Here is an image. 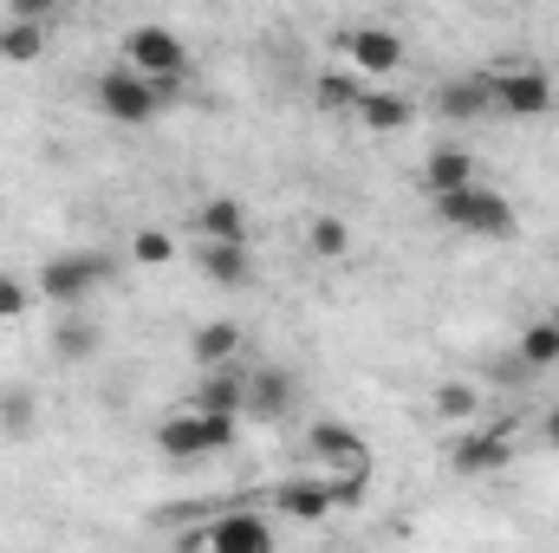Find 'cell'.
I'll return each mask as SVG.
<instances>
[{
	"label": "cell",
	"mask_w": 559,
	"mask_h": 553,
	"mask_svg": "<svg viewBox=\"0 0 559 553\" xmlns=\"http://www.w3.org/2000/svg\"><path fill=\"white\" fill-rule=\"evenodd\" d=\"M118 274V261L111 255H98V248H79V255H52L39 280H33V293L46 299V306H59V313H79L105 280Z\"/></svg>",
	"instance_id": "cell-1"
},
{
	"label": "cell",
	"mask_w": 559,
	"mask_h": 553,
	"mask_svg": "<svg viewBox=\"0 0 559 553\" xmlns=\"http://www.w3.org/2000/svg\"><path fill=\"white\" fill-rule=\"evenodd\" d=\"M436 215L449 222V228H462V235H488V242H508L514 235V202L501 196V189H488V183H468V189H455V196H442L436 202Z\"/></svg>",
	"instance_id": "cell-2"
},
{
	"label": "cell",
	"mask_w": 559,
	"mask_h": 553,
	"mask_svg": "<svg viewBox=\"0 0 559 553\" xmlns=\"http://www.w3.org/2000/svg\"><path fill=\"white\" fill-rule=\"evenodd\" d=\"M176 92H182V85H150L131 66H111V72L98 79V111H105L111 125H150Z\"/></svg>",
	"instance_id": "cell-3"
},
{
	"label": "cell",
	"mask_w": 559,
	"mask_h": 553,
	"mask_svg": "<svg viewBox=\"0 0 559 553\" xmlns=\"http://www.w3.org/2000/svg\"><path fill=\"white\" fill-rule=\"evenodd\" d=\"M235 443V416H202V411H176L156 423V449L169 462H195V456H215Z\"/></svg>",
	"instance_id": "cell-4"
},
{
	"label": "cell",
	"mask_w": 559,
	"mask_h": 553,
	"mask_svg": "<svg viewBox=\"0 0 559 553\" xmlns=\"http://www.w3.org/2000/svg\"><path fill=\"white\" fill-rule=\"evenodd\" d=\"M365 495V482H319V475H299V482H280L274 489V508L286 521H332L338 508H352Z\"/></svg>",
	"instance_id": "cell-5"
},
{
	"label": "cell",
	"mask_w": 559,
	"mask_h": 553,
	"mask_svg": "<svg viewBox=\"0 0 559 553\" xmlns=\"http://www.w3.org/2000/svg\"><path fill=\"white\" fill-rule=\"evenodd\" d=\"M124 66L150 79V85H182V66H189V52H182V39L169 33V26H131L124 33Z\"/></svg>",
	"instance_id": "cell-6"
},
{
	"label": "cell",
	"mask_w": 559,
	"mask_h": 553,
	"mask_svg": "<svg viewBox=\"0 0 559 553\" xmlns=\"http://www.w3.org/2000/svg\"><path fill=\"white\" fill-rule=\"evenodd\" d=\"M488 98L501 118H547L554 111V79L540 66H508V72H488Z\"/></svg>",
	"instance_id": "cell-7"
},
{
	"label": "cell",
	"mask_w": 559,
	"mask_h": 553,
	"mask_svg": "<svg viewBox=\"0 0 559 553\" xmlns=\"http://www.w3.org/2000/svg\"><path fill=\"white\" fill-rule=\"evenodd\" d=\"M202 548H209V553H274V521H267V515H254V508H235V515L209 521Z\"/></svg>",
	"instance_id": "cell-8"
},
{
	"label": "cell",
	"mask_w": 559,
	"mask_h": 553,
	"mask_svg": "<svg viewBox=\"0 0 559 553\" xmlns=\"http://www.w3.org/2000/svg\"><path fill=\"white\" fill-rule=\"evenodd\" d=\"M345 52H352V66H358L365 79H391V72L404 66V39H397L391 26H358V33H345Z\"/></svg>",
	"instance_id": "cell-9"
},
{
	"label": "cell",
	"mask_w": 559,
	"mask_h": 553,
	"mask_svg": "<svg viewBox=\"0 0 559 553\" xmlns=\"http://www.w3.org/2000/svg\"><path fill=\"white\" fill-rule=\"evenodd\" d=\"M306 449L319 456V462H332V469H345V482H365V469H371V456H365V443L345 430V423H312V436H306Z\"/></svg>",
	"instance_id": "cell-10"
},
{
	"label": "cell",
	"mask_w": 559,
	"mask_h": 553,
	"mask_svg": "<svg viewBox=\"0 0 559 553\" xmlns=\"http://www.w3.org/2000/svg\"><path fill=\"white\" fill-rule=\"evenodd\" d=\"M475 183V156L462 150V143H436L429 156H423V189L442 202V196H455V189H468Z\"/></svg>",
	"instance_id": "cell-11"
},
{
	"label": "cell",
	"mask_w": 559,
	"mask_h": 553,
	"mask_svg": "<svg viewBox=\"0 0 559 553\" xmlns=\"http://www.w3.org/2000/svg\"><path fill=\"white\" fill-rule=\"evenodd\" d=\"M293 398H299L293 372H280V365H261V372H248V416H261V423H280V416L293 411Z\"/></svg>",
	"instance_id": "cell-12"
},
{
	"label": "cell",
	"mask_w": 559,
	"mask_h": 553,
	"mask_svg": "<svg viewBox=\"0 0 559 553\" xmlns=\"http://www.w3.org/2000/svg\"><path fill=\"white\" fill-rule=\"evenodd\" d=\"M508 456H514V443H508V430H475V436H462L455 443V475H495V469H508Z\"/></svg>",
	"instance_id": "cell-13"
},
{
	"label": "cell",
	"mask_w": 559,
	"mask_h": 553,
	"mask_svg": "<svg viewBox=\"0 0 559 553\" xmlns=\"http://www.w3.org/2000/svg\"><path fill=\"white\" fill-rule=\"evenodd\" d=\"M195 411L202 416H248V372H235V365H222V372H209L202 378V391H195Z\"/></svg>",
	"instance_id": "cell-14"
},
{
	"label": "cell",
	"mask_w": 559,
	"mask_h": 553,
	"mask_svg": "<svg viewBox=\"0 0 559 553\" xmlns=\"http://www.w3.org/2000/svg\"><path fill=\"white\" fill-rule=\"evenodd\" d=\"M488 111H495V98H488V72H481V79H449V85H436V118L468 125V118H488Z\"/></svg>",
	"instance_id": "cell-15"
},
{
	"label": "cell",
	"mask_w": 559,
	"mask_h": 553,
	"mask_svg": "<svg viewBox=\"0 0 559 553\" xmlns=\"http://www.w3.org/2000/svg\"><path fill=\"white\" fill-rule=\"evenodd\" d=\"M195 268H202V280H215V286H248L254 280V255H248V242H202Z\"/></svg>",
	"instance_id": "cell-16"
},
{
	"label": "cell",
	"mask_w": 559,
	"mask_h": 553,
	"mask_svg": "<svg viewBox=\"0 0 559 553\" xmlns=\"http://www.w3.org/2000/svg\"><path fill=\"white\" fill-rule=\"evenodd\" d=\"M411 118H417V105H411L404 92H391V85H378V92L358 98V125H365V131H404Z\"/></svg>",
	"instance_id": "cell-17"
},
{
	"label": "cell",
	"mask_w": 559,
	"mask_h": 553,
	"mask_svg": "<svg viewBox=\"0 0 559 553\" xmlns=\"http://www.w3.org/2000/svg\"><path fill=\"white\" fill-rule=\"evenodd\" d=\"M46 52V26H39V13H13L7 26H0V66H33Z\"/></svg>",
	"instance_id": "cell-18"
},
{
	"label": "cell",
	"mask_w": 559,
	"mask_h": 553,
	"mask_svg": "<svg viewBox=\"0 0 559 553\" xmlns=\"http://www.w3.org/2000/svg\"><path fill=\"white\" fill-rule=\"evenodd\" d=\"M241 358V326L235 319H209L202 332H195V365L202 372H222V365H235Z\"/></svg>",
	"instance_id": "cell-19"
},
{
	"label": "cell",
	"mask_w": 559,
	"mask_h": 553,
	"mask_svg": "<svg viewBox=\"0 0 559 553\" xmlns=\"http://www.w3.org/2000/svg\"><path fill=\"white\" fill-rule=\"evenodd\" d=\"M98 345H105V339H98V326H92L85 313H66V319L52 326V352H59L66 365H85V358H98Z\"/></svg>",
	"instance_id": "cell-20"
},
{
	"label": "cell",
	"mask_w": 559,
	"mask_h": 553,
	"mask_svg": "<svg viewBox=\"0 0 559 553\" xmlns=\"http://www.w3.org/2000/svg\"><path fill=\"white\" fill-rule=\"evenodd\" d=\"M195 222H202V242H248V215H241V202H235V196L202 202V209H195Z\"/></svg>",
	"instance_id": "cell-21"
},
{
	"label": "cell",
	"mask_w": 559,
	"mask_h": 553,
	"mask_svg": "<svg viewBox=\"0 0 559 553\" xmlns=\"http://www.w3.org/2000/svg\"><path fill=\"white\" fill-rule=\"evenodd\" d=\"M514 358H521L527 372H547V365H559V319L527 326V332H521V345H514Z\"/></svg>",
	"instance_id": "cell-22"
},
{
	"label": "cell",
	"mask_w": 559,
	"mask_h": 553,
	"mask_svg": "<svg viewBox=\"0 0 559 553\" xmlns=\"http://www.w3.org/2000/svg\"><path fill=\"white\" fill-rule=\"evenodd\" d=\"M33 416H39V398H33L26 385H0V430H7V436H26Z\"/></svg>",
	"instance_id": "cell-23"
},
{
	"label": "cell",
	"mask_w": 559,
	"mask_h": 553,
	"mask_svg": "<svg viewBox=\"0 0 559 553\" xmlns=\"http://www.w3.org/2000/svg\"><path fill=\"white\" fill-rule=\"evenodd\" d=\"M312 98H319V111H358V98H365V85H358L352 72H325V79L312 85Z\"/></svg>",
	"instance_id": "cell-24"
},
{
	"label": "cell",
	"mask_w": 559,
	"mask_h": 553,
	"mask_svg": "<svg viewBox=\"0 0 559 553\" xmlns=\"http://www.w3.org/2000/svg\"><path fill=\"white\" fill-rule=\"evenodd\" d=\"M306 242H312L319 261H345V255H352V228H345L338 215H319V222L306 228Z\"/></svg>",
	"instance_id": "cell-25"
},
{
	"label": "cell",
	"mask_w": 559,
	"mask_h": 553,
	"mask_svg": "<svg viewBox=\"0 0 559 553\" xmlns=\"http://www.w3.org/2000/svg\"><path fill=\"white\" fill-rule=\"evenodd\" d=\"M429 411H436V423H462V416L481 411V391H475V385H436Z\"/></svg>",
	"instance_id": "cell-26"
},
{
	"label": "cell",
	"mask_w": 559,
	"mask_h": 553,
	"mask_svg": "<svg viewBox=\"0 0 559 553\" xmlns=\"http://www.w3.org/2000/svg\"><path fill=\"white\" fill-rule=\"evenodd\" d=\"M131 261H138V268H169V261H176V242H169L163 228H143L138 242H131Z\"/></svg>",
	"instance_id": "cell-27"
},
{
	"label": "cell",
	"mask_w": 559,
	"mask_h": 553,
	"mask_svg": "<svg viewBox=\"0 0 559 553\" xmlns=\"http://www.w3.org/2000/svg\"><path fill=\"white\" fill-rule=\"evenodd\" d=\"M26 306H33V286H26L20 274H0V326H13Z\"/></svg>",
	"instance_id": "cell-28"
},
{
	"label": "cell",
	"mask_w": 559,
	"mask_h": 553,
	"mask_svg": "<svg viewBox=\"0 0 559 553\" xmlns=\"http://www.w3.org/2000/svg\"><path fill=\"white\" fill-rule=\"evenodd\" d=\"M540 436H547V443H554V449H559V404H554V411H547V416H540Z\"/></svg>",
	"instance_id": "cell-29"
}]
</instances>
